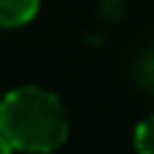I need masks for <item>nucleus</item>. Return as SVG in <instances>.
<instances>
[{"instance_id": "obj_1", "label": "nucleus", "mask_w": 154, "mask_h": 154, "mask_svg": "<svg viewBox=\"0 0 154 154\" xmlns=\"http://www.w3.org/2000/svg\"><path fill=\"white\" fill-rule=\"evenodd\" d=\"M0 131L20 151H51L66 143L72 123L54 91L20 86L0 100Z\"/></svg>"}, {"instance_id": "obj_2", "label": "nucleus", "mask_w": 154, "mask_h": 154, "mask_svg": "<svg viewBox=\"0 0 154 154\" xmlns=\"http://www.w3.org/2000/svg\"><path fill=\"white\" fill-rule=\"evenodd\" d=\"M40 0H0V29H17L37 17Z\"/></svg>"}, {"instance_id": "obj_3", "label": "nucleus", "mask_w": 154, "mask_h": 154, "mask_svg": "<svg viewBox=\"0 0 154 154\" xmlns=\"http://www.w3.org/2000/svg\"><path fill=\"white\" fill-rule=\"evenodd\" d=\"M134 146L146 154H154V114L146 117L137 128H134Z\"/></svg>"}, {"instance_id": "obj_4", "label": "nucleus", "mask_w": 154, "mask_h": 154, "mask_svg": "<svg viewBox=\"0 0 154 154\" xmlns=\"http://www.w3.org/2000/svg\"><path fill=\"white\" fill-rule=\"evenodd\" d=\"M9 151H14V146H11V143H9V137L0 131V154H9Z\"/></svg>"}, {"instance_id": "obj_5", "label": "nucleus", "mask_w": 154, "mask_h": 154, "mask_svg": "<svg viewBox=\"0 0 154 154\" xmlns=\"http://www.w3.org/2000/svg\"><path fill=\"white\" fill-rule=\"evenodd\" d=\"M143 74H146V80H149L151 86H154V57H151L149 63H146V72H143Z\"/></svg>"}, {"instance_id": "obj_6", "label": "nucleus", "mask_w": 154, "mask_h": 154, "mask_svg": "<svg viewBox=\"0 0 154 154\" xmlns=\"http://www.w3.org/2000/svg\"><path fill=\"white\" fill-rule=\"evenodd\" d=\"M0 100H3V97H0Z\"/></svg>"}]
</instances>
